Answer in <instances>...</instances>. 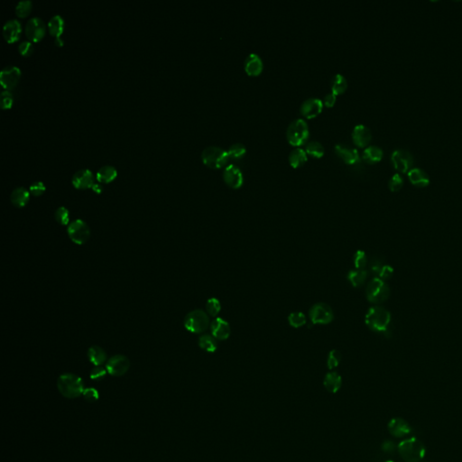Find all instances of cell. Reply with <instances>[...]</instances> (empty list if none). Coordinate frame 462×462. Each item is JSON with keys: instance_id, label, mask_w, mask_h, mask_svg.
I'll list each match as a JSON object with an SVG mask.
<instances>
[{"instance_id": "cell-1", "label": "cell", "mask_w": 462, "mask_h": 462, "mask_svg": "<svg viewBox=\"0 0 462 462\" xmlns=\"http://www.w3.org/2000/svg\"><path fill=\"white\" fill-rule=\"evenodd\" d=\"M365 323L368 329L378 333H385L391 324V314L382 306H373L365 316Z\"/></svg>"}, {"instance_id": "cell-2", "label": "cell", "mask_w": 462, "mask_h": 462, "mask_svg": "<svg viewBox=\"0 0 462 462\" xmlns=\"http://www.w3.org/2000/svg\"><path fill=\"white\" fill-rule=\"evenodd\" d=\"M397 451L404 462H419L424 457L426 449L419 439L412 437L401 441L397 446Z\"/></svg>"}, {"instance_id": "cell-3", "label": "cell", "mask_w": 462, "mask_h": 462, "mask_svg": "<svg viewBox=\"0 0 462 462\" xmlns=\"http://www.w3.org/2000/svg\"><path fill=\"white\" fill-rule=\"evenodd\" d=\"M59 392L66 398H77L83 394L84 383L82 379L74 374H63L57 380Z\"/></svg>"}, {"instance_id": "cell-4", "label": "cell", "mask_w": 462, "mask_h": 462, "mask_svg": "<svg viewBox=\"0 0 462 462\" xmlns=\"http://www.w3.org/2000/svg\"><path fill=\"white\" fill-rule=\"evenodd\" d=\"M309 137V126L304 118H296L289 124L286 129V138L292 146L300 147L305 145Z\"/></svg>"}, {"instance_id": "cell-5", "label": "cell", "mask_w": 462, "mask_h": 462, "mask_svg": "<svg viewBox=\"0 0 462 462\" xmlns=\"http://www.w3.org/2000/svg\"><path fill=\"white\" fill-rule=\"evenodd\" d=\"M184 324L187 331L192 333L200 334L207 331L210 327V317L204 310L200 309L192 310L185 316Z\"/></svg>"}, {"instance_id": "cell-6", "label": "cell", "mask_w": 462, "mask_h": 462, "mask_svg": "<svg viewBox=\"0 0 462 462\" xmlns=\"http://www.w3.org/2000/svg\"><path fill=\"white\" fill-rule=\"evenodd\" d=\"M390 296V288L382 279L374 277L369 281L366 288V297L369 303L379 305L385 302Z\"/></svg>"}, {"instance_id": "cell-7", "label": "cell", "mask_w": 462, "mask_h": 462, "mask_svg": "<svg viewBox=\"0 0 462 462\" xmlns=\"http://www.w3.org/2000/svg\"><path fill=\"white\" fill-rule=\"evenodd\" d=\"M202 162L210 168L219 169L226 165L230 160L229 153L224 148L210 146L201 153Z\"/></svg>"}, {"instance_id": "cell-8", "label": "cell", "mask_w": 462, "mask_h": 462, "mask_svg": "<svg viewBox=\"0 0 462 462\" xmlns=\"http://www.w3.org/2000/svg\"><path fill=\"white\" fill-rule=\"evenodd\" d=\"M309 318L314 325H327L334 320V312L330 305L318 303L310 307Z\"/></svg>"}, {"instance_id": "cell-9", "label": "cell", "mask_w": 462, "mask_h": 462, "mask_svg": "<svg viewBox=\"0 0 462 462\" xmlns=\"http://www.w3.org/2000/svg\"><path fill=\"white\" fill-rule=\"evenodd\" d=\"M69 237L77 245H83L90 237V230L82 220H75L69 224L67 229Z\"/></svg>"}, {"instance_id": "cell-10", "label": "cell", "mask_w": 462, "mask_h": 462, "mask_svg": "<svg viewBox=\"0 0 462 462\" xmlns=\"http://www.w3.org/2000/svg\"><path fill=\"white\" fill-rule=\"evenodd\" d=\"M391 162L400 173H408L414 164V156L405 149H396L391 154Z\"/></svg>"}, {"instance_id": "cell-11", "label": "cell", "mask_w": 462, "mask_h": 462, "mask_svg": "<svg viewBox=\"0 0 462 462\" xmlns=\"http://www.w3.org/2000/svg\"><path fill=\"white\" fill-rule=\"evenodd\" d=\"M130 368L129 359L124 355H115L111 357L106 364L108 373L113 377H122Z\"/></svg>"}, {"instance_id": "cell-12", "label": "cell", "mask_w": 462, "mask_h": 462, "mask_svg": "<svg viewBox=\"0 0 462 462\" xmlns=\"http://www.w3.org/2000/svg\"><path fill=\"white\" fill-rule=\"evenodd\" d=\"M21 77L20 69L14 65H7L1 70L0 83L5 90H9L16 87Z\"/></svg>"}, {"instance_id": "cell-13", "label": "cell", "mask_w": 462, "mask_h": 462, "mask_svg": "<svg viewBox=\"0 0 462 462\" xmlns=\"http://www.w3.org/2000/svg\"><path fill=\"white\" fill-rule=\"evenodd\" d=\"M223 180L232 189H239L244 184V174L241 169L233 163H230L223 171Z\"/></svg>"}, {"instance_id": "cell-14", "label": "cell", "mask_w": 462, "mask_h": 462, "mask_svg": "<svg viewBox=\"0 0 462 462\" xmlns=\"http://www.w3.org/2000/svg\"><path fill=\"white\" fill-rule=\"evenodd\" d=\"M45 31H46V26L42 18L37 17V16H33L27 21L26 33L28 38L32 41L34 42L40 41L42 37H44Z\"/></svg>"}, {"instance_id": "cell-15", "label": "cell", "mask_w": 462, "mask_h": 462, "mask_svg": "<svg viewBox=\"0 0 462 462\" xmlns=\"http://www.w3.org/2000/svg\"><path fill=\"white\" fill-rule=\"evenodd\" d=\"M322 109H323V101L319 98L311 97L305 100L301 104L300 112L305 117L312 118L320 114Z\"/></svg>"}, {"instance_id": "cell-16", "label": "cell", "mask_w": 462, "mask_h": 462, "mask_svg": "<svg viewBox=\"0 0 462 462\" xmlns=\"http://www.w3.org/2000/svg\"><path fill=\"white\" fill-rule=\"evenodd\" d=\"M211 335L217 341H226L231 336V329L230 323L222 318H216L210 322Z\"/></svg>"}, {"instance_id": "cell-17", "label": "cell", "mask_w": 462, "mask_h": 462, "mask_svg": "<svg viewBox=\"0 0 462 462\" xmlns=\"http://www.w3.org/2000/svg\"><path fill=\"white\" fill-rule=\"evenodd\" d=\"M352 140L359 147H368L372 140V133L368 126L363 124H357L354 126L351 133Z\"/></svg>"}, {"instance_id": "cell-18", "label": "cell", "mask_w": 462, "mask_h": 462, "mask_svg": "<svg viewBox=\"0 0 462 462\" xmlns=\"http://www.w3.org/2000/svg\"><path fill=\"white\" fill-rule=\"evenodd\" d=\"M72 182L77 189H88L94 184V176L89 169H80L74 173Z\"/></svg>"}, {"instance_id": "cell-19", "label": "cell", "mask_w": 462, "mask_h": 462, "mask_svg": "<svg viewBox=\"0 0 462 462\" xmlns=\"http://www.w3.org/2000/svg\"><path fill=\"white\" fill-rule=\"evenodd\" d=\"M334 148L338 156L342 158L346 164H356L360 162V155L356 148L346 147L342 144H337Z\"/></svg>"}, {"instance_id": "cell-20", "label": "cell", "mask_w": 462, "mask_h": 462, "mask_svg": "<svg viewBox=\"0 0 462 462\" xmlns=\"http://www.w3.org/2000/svg\"><path fill=\"white\" fill-rule=\"evenodd\" d=\"M387 429L390 434L395 438H402L413 431L409 424L402 418H393L389 422Z\"/></svg>"}, {"instance_id": "cell-21", "label": "cell", "mask_w": 462, "mask_h": 462, "mask_svg": "<svg viewBox=\"0 0 462 462\" xmlns=\"http://www.w3.org/2000/svg\"><path fill=\"white\" fill-rule=\"evenodd\" d=\"M244 69L248 75L258 76L264 69L262 58L257 53H249L245 59Z\"/></svg>"}, {"instance_id": "cell-22", "label": "cell", "mask_w": 462, "mask_h": 462, "mask_svg": "<svg viewBox=\"0 0 462 462\" xmlns=\"http://www.w3.org/2000/svg\"><path fill=\"white\" fill-rule=\"evenodd\" d=\"M21 32V23L16 19H10L5 22L3 27V36L8 42H16Z\"/></svg>"}, {"instance_id": "cell-23", "label": "cell", "mask_w": 462, "mask_h": 462, "mask_svg": "<svg viewBox=\"0 0 462 462\" xmlns=\"http://www.w3.org/2000/svg\"><path fill=\"white\" fill-rule=\"evenodd\" d=\"M407 173L410 183L418 188H424L430 184V177L424 169L414 167Z\"/></svg>"}, {"instance_id": "cell-24", "label": "cell", "mask_w": 462, "mask_h": 462, "mask_svg": "<svg viewBox=\"0 0 462 462\" xmlns=\"http://www.w3.org/2000/svg\"><path fill=\"white\" fill-rule=\"evenodd\" d=\"M323 385L328 392H330L331 394H336L342 385V378L341 375L334 371L326 374L325 378L323 380Z\"/></svg>"}, {"instance_id": "cell-25", "label": "cell", "mask_w": 462, "mask_h": 462, "mask_svg": "<svg viewBox=\"0 0 462 462\" xmlns=\"http://www.w3.org/2000/svg\"><path fill=\"white\" fill-rule=\"evenodd\" d=\"M30 199V193L25 187H17L11 192L10 200L12 204L22 208L27 204Z\"/></svg>"}, {"instance_id": "cell-26", "label": "cell", "mask_w": 462, "mask_h": 462, "mask_svg": "<svg viewBox=\"0 0 462 462\" xmlns=\"http://www.w3.org/2000/svg\"><path fill=\"white\" fill-rule=\"evenodd\" d=\"M383 150L377 146H368L364 149L362 154V159L370 164L378 163L383 158Z\"/></svg>"}, {"instance_id": "cell-27", "label": "cell", "mask_w": 462, "mask_h": 462, "mask_svg": "<svg viewBox=\"0 0 462 462\" xmlns=\"http://www.w3.org/2000/svg\"><path fill=\"white\" fill-rule=\"evenodd\" d=\"M368 272L365 269H353L350 270L347 275L346 279L350 283L353 287L357 288L362 286L363 284L366 283L368 279Z\"/></svg>"}, {"instance_id": "cell-28", "label": "cell", "mask_w": 462, "mask_h": 462, "mask_svg": "<svg viewBox=\"0 0 462 462\" xmlns=\"http://www.w3.org/2000/svg\"><path fill=\"white\" fill-rule=\"evenodd\" d=\"M308 160L307 153L302 147H295L289 154L288 161L292 167L298 168L304 165Z\"/></svg>"}, {"instance_id": "cell-29", "label": "cell", "mask_w": 462, "mask_h": 462, "mask_svg": "<svg viewBox=\"0 0 462 462\" xmlns=\"http://www.w3.org/2000/svg\"><path fill=\"white\" fill-rule=\"evenodd\" d=\"M88 358L94 366H101L107 360V353L99 346H92L88 349Z\"/></svg>"}, {"instance_id": "cell-30", "label": "cell", "mask_w": 462, "mask_h": 462, "mask_svg": "<svg viewBox=\"0 0 462 462\" xmlns=\"http://www.w3.org/2000/svg\"><path fill=\"white\" fill-rule=\"evenodd\" d=\"M117 175L116 169L112 165H104L100 167L96 173V178L102 184L111 183Z\"/></svg>"}, {"instance_id": "cell-31", "label": "cell", "mask_w": 462, "mask_h": 462, "mask_svg": "<svg viewBox=\"0 0 462 462\" xmlns=\"http://www.w3.org/2000/svg\"><path fill=\"white\" fill-rule=\"evenodd\" d=\"M331 92L335 95L343 94L347 89V80L342 74H336L331 80Z\"/></svg>"}, {"instance_id": "cell-32", "label": "cell", "mask_w": 462, "mask_h": 462, "mask_svg": "<svg viewBox=\"0 0 462 462\" xmlns=\"http://www.w3.org/2000/svg\"><path fill=\"white\" fill-rule=\"evenodd\" d=\"M48 29L53 37H61L64 29V20L60 15H54L48 22Z\"/></svg>"}, {"instance_id": "cell-33", "label": "cell", "mask_w": 462, "mask_h": 462, "mask_svg": "<svg viewBox=\"0 0 462 462\" xmlns=\"http://www.w3.org/2000/svg\"><path fill=\"white\" fill-rule=\"evenodd\" d=\"M199 346L201 349L209 353H213L218 349V342L214 337L210 334H204L199 338Z\"/></svg>"}, {"instance_id": "cell-34", "label": "cell", "mask_w": 462, "mask_h": 462, "mask_svg": "<svg viewBox=\"0 0 462 462\" xmlns=\"http://www.w3.org/2000/svg\"><path fill=\"white\" fill-rule=\"evenodd\" d=\"M305 152L313 157L320 158L324 155L325 148L321 143L313 140L306 145Z\"/></svg>"}, {"instance_id": "cell-35", "label": "cell", "mask_w": 462, "mask_h": 462, "mask_svg": "<svg viewBox=\"0 0 462 462\" xmlns=\"http://www.w3.org/2000/svg\"><path fill=\"white\" fill-rule=\"evenodd\" d=\"M287 320H288L289 325L293 327V328H295V329L304 327L307 322L306 316L303 311L291 312L289 314Z\"/></svg>"}, {"instance_id": "cell-36", "label": "cell", "mask_w": 462, "mask_h": 462, "mask_svg": "<svg viewBox=\"0 0 462 462\" xmlns=\"http://www.w3.org/2000/svg\"><path fill=\"white\" fill-rule=\"evenodd\" d=\"M228 153H229L230 158L234 160H238L244 157L245 154H247V147H245V145L242 143H235L231 145L228 150Z\"/></svg>"}, {"instance_id": "cell-37", "label": "cell", "mask_w": 462, "mask_h": 462, "mask_svg": "<svg viewBox=\"0 0 462 462\" xmlns=\"http://www.w3.org/2000/svg\"><path fill=\"white\" fill-rule=\"evenodd\" d=\"M342 353L337 350V349H332L329 352L328 354V358H327V367L332 370L337 367H339L340 363L342 362Z\"/></svg>"}, {"instance_id": "cell-38", "label": "cell", "mask_w": 462, "mask_h": 462, "mask_svg": "<svg viewBox=\"0 0 462 462\" xmlns=\"http://www.w3.org/2000/svg\"><path fill=\"white\" fill-rule=\"evenodd\" d=\"M221 310V302L217 298H210L206 303V311L211 317H216Z\"/></svg>"}, {"instance_id": "cell-39", "label": "cell", "mask_w": 462, "mask_h": 462, "mask_svg": "<svg viewBox=\"0 0 462 462\" xmlns=\"http://www.w3.org/2000/svg\"><path fill=\"white\" fill-rule=\"evenodd\" d=\"M32 2L30 0H21L16 5V14L20 17L28 16L32 10Z\"/></svg>"}, {"instance_id": "cell-40", "label": "cell", "mask_w": 462, "mask_h": 462, "mask_svg": "<svg viewBox=\"0 0 462 462\" xmlns=\"http://www.w3.org/2000/svg\"><path fill=\"white\" fill-rule=\"evenodd\" d=\"M353 263L355 269H365L368 266V257L363 250H357L353 257Z\"/></svg>"}, {"instance_id": "cell-41", "label": "cell", "mask_w": 462, "mask_h": 462, "mask_svg": "<svg viewBox=\"0 0 462 462\" xmlns=\"http://www.w3.org/2000/svg\"><path fill=\"white\" fill-rule=\"evenodd\" d=\"M54 218L55 221L62 226H66L68 225L70 222V213L69 210L65 207H60L58 208L55 213H54Z\"/></svg>"}, {"instance_id": "cell-42", "label": "cell", "mask_w": 462, "mask_h": 462, "mask_svg": "<svg viewBox=\"0 0 462 462\" xmlns=\"http://www.w3.org/2000/svg\"><path fill=\"white\" fill-rule=\"evenodd\" d=\"M404 186V178L400 173H394L388 182L389 190L393 192H399Z\"/></svg>"}, {"instance_id": "cell-43", "label": "cell", "mask_w": 462, "mask_h": 462, "mask_svg": "<svg viewBox=\"0 0 462 462\" xmlns=\"http://www.w3.org/2000/svg\"><path fill=\"white\" fill-rule=\"evenodd\" d=\"M13 104V96L9 90H3L0 95V106L3 110L9 109Z\"/></svg>"}, {"instance_id": "cell-44", "label": "cell", "mask_w": 462, "mask_h": 462, "mask_svg": "<svg viewBox=\"0 0 462 462\" xmlns=\"http://www.w3.org/2000/svg\"><path fill=\"white\" fill-rule=\"evenodd\" d=\"M107 372L108 371H107L106 368H102L101 366H97L91 370L89 376H90V378L92 380L100 381V380H102L103 378H105Z\"/></svg>"}, {"instance_id": "cell-45", "label": "cell", "mask_w": 462, "mask_h": 462, "mask_svg": "<svg viewBox=\"0 0 462 462\" xmlns=\"http://www.w3.org/2000/svg\"><path fill=\"white\" fill-rule=\"evenodd\" d=\"M19 53L24 56H29L34 52V46L30 41H23L18 45Z\"/></svg>"}, {"instance_id": "cell-46", "label": "cell", "mask_w": 462, "mask_h": 462, "mask_svg": "<svg viewBox=\"0 0 462 462\" xmlns=\"http://www.w3.org/2000/svg\"><path fill=\"white\" fill-rule=\"evenodd\" d=\"M82 394H83L84 399L89 403H93L99 399V393L95 388L89 387V388L84 389Z\"/></svg>"}, {"instance_id": "cell-47", "label": "cell", "mask_w": 462, "mask_h": 462, "mask_svg": "<svg viewBox=\"0 0 462 462\" xmlns=\"http://www.w3.org/2000/svg\"><path fill=\"white\" fill-rule=\"evenodd\" d=\"M45 191V185L42 182H35L31 184L30 186V192L33 195L35 196H40L42 195Z\"/></svg>"}, {"instance_id": "cell-48", "label": "cell", "mask_w": 462, "mask_h": 462, "mask_svg": "<svg viewBox=\"0 0 462 462\" xmlns=\"http://www.w3.org/2000/svg\"><path fill=\"white\" fill-rule=\"evenodd\" d=\"M383 267L384 264L381 260H379V259H373V260L370 262L369 269H370L371 273L376 275V277H378V275H379V273L381 272V269L383 268Z\"/></svg>"}, {"instance_id": "cell-49", "label": "cell", "mask_w": 462, "mask_h": 462, "mask_svg": "<svg viewBox=\"0 0 462 462\" xmlns=\"http://www.w3.org/2000/svg\"><path fill=\"white\" fill-rule=\"evenodd\" d=\"M393 274H394V269L388 265H384L383 268L381 269V272L378 275V278L385 281V280L391 278L393 276Z\"/></svg>"}, {"instance_id": "cell-50", "label": "cell", "mask_w": 462, "mask_h": 462, "mask_svg": "<svg viewBox=\"0 0 462 462\" xmlns=\"http://www.w3.org/2000/svg\"><path fill=\"white\" fill-rule=\"evenodd\" d=\"M337 100V95L334 94V93H328V94L325 95L324 99H323V105H325L326 107H333L334 104L336 103Z\"/></svg>"}, {"instance_id": "cell-51", "label": "cell", "mask_w": 462, "mask_h": 462, "mask_svg": "<svg viewBox=\"0 0 462 462\" xmlns=\"http://www.w3.org/2000/svg\"><path fill=\"white\" fill-rule=\"evenodd\" d=\"M397 447L395 446L394 442L391 441H384L382 444V451L385 453H393L396 450Z\"/></svg>"}, {"instance_id": "cell-52", "label": "cell", "mask_w": 462, "mask_h": 462, "mask_svg": "<svg viewBox=\"0 0 462 462\" xmlns=\"http://www.w3.org/2000/svg\"><path fill=\"white\" fill-rule=\"evenodd\" d=\"M91 189L93 190L95 192L100 193V192H102V191H103V187H102V185H100V184H95L94 183V184H93L92 187H91Z\"/></svg>"}, {"instance_id": "cell-53", "label": "cell", "mask_w": 462, "mask_h": 462, "mask_svg": "<svg viewBox=\"0 0 462 462\" xmlns=\"http://www.w3.org/2000/svg\"><path fill=\"white\" fill-rule=\"evenodd\" d=\"M55 44L58 45V46H62L63 44V39L61 38V37H55Z\"/></svg>"}, {"instance_id": "cell-54", "label": "cell", "mask_w": 462, "mask_h": 462, "mask_svg": "<svg viewBox=\"0 0 462 462\" xmlns=\"http://www.w3.org/2000/svg\"><path fill=\"white\" fill-rule=\"evenodd\" d=\"M393 462V461H386V462Z\"/></svg>"}]
</instances>
